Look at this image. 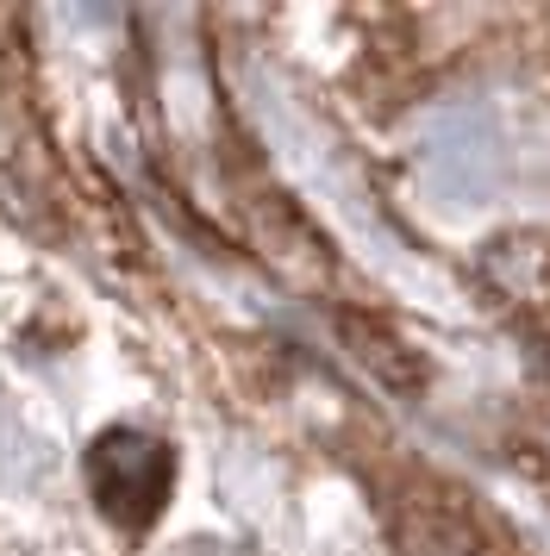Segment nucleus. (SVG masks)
<instances>
[{"label": "nucleus", "mask_w": 550, "mask_h": 556, "mask_svg": "<svg viewBox=\"0 0 550 556\" xmlns=\"http://www.w3.org/2000/svg\"><path fill=\"white\" fill-rule=\"evenodd\" d=\"M100 513H113L120 526H145L170 501V451L145 431H107L88 456Z\"/></svg>", "instance_id": "nucleus-1"}]
</instances>
